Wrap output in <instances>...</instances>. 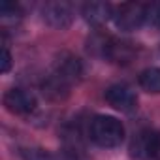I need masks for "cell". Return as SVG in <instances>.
<instances>
[{"mask_svg": "<svg viewBox=\"0 0 160 160\" xmlns=\"http://www.w3.org/2000/svg\"><path fill=\"white\" fill-rule=\"evenodd\" d=\"M89 136L100 147H117L124 138V126L115 117L98 115L89 124Z\"/></svg>", "mask_w": 160, "mask_h": 160, "instance_id": "6da1fadb", "label": "cell"}, {"mask_svg": "<svg viewBox=\"0 0 160 160\" xmlns=\"http://www.w3.org/2000/svg\"><path fill=\"white\" fill-rule=\"evenodd\" d=\"M113 19L121 30H136L145 21V6L143 4H121L113 8Z\"/></svg>", "mask_w": 160, "mask_h": 160, "instance_id": "7a4b0ae2", "label": "cell"}, {"mask_svg": "<svg viewBox=\"0 0 160 160\" xmlns=\"http://www.w3.org/2000/svg\"><path fill=\"white\" fill-rule=\"evenodd\" d=\"M158 138L160 134L151 132V130H141L138 132L132 141H130V154L138 160H149L156 156L158 149Z\"/></svg>", "mask_w": 160, "mask_h": 160, "instance_id": "3957f363", "label": "cell"}, {"mask_svg": "<svg viewBox=\"0 0 160 160\" xmlns=\"http://www.w3.org/2000/svg\"><path fill=\"white\" fill-rule=\"evenodd\" d=\"M4 106L15 115H28L36 109V98L25 89H12L4 94Z\"/></svg>", "mask_w": 160, "mask_h": 160, "instance_id": "277c9868", "label": "cell"}, {"mask_svg": "<svg viewBox=\"0 0 160 160\" xmlns=\"http://www.w3.org/2000/svg\"><path fill=\"white\" fill-rule=\"evenodd\" d=\"M106 100L111 108H115L122 113L134 111L138 106V98H136L134 91L126 85H111L106 91Z\"/></svg>", "mask_w": 160, "mask_h": 160, "instance_id": "5b68a950", "label": "cell"}, {"mask_svg": "<svg viewBox=\"0 0 160 160\" xmlns=\"http://www.w3.org/2000/svg\"><path fill=\"white\" fill-rule=\"evenodd\" d=\"M55 73L58 77H62L66 83H75L81 79L83 75V66H81V60L77 57L70 55V53H62L55 64Z\"/></svg>", "mask_w": 160, "mask_h": 160, "instance_id": "8992f818", "label": "cell"}, {"mask_svg": "<svg viewBox=\"0 0 160 160\" xmlns=\"http://www.w3.org/2000/svg\"><path fill=\"white\" fill-rule=\"evenodd\" d=\"M43 19L53 28H66L72 23V8L66 2H47L42 10Z\"/></svg>", "mask_w": 160, "mask_h": 160, "instance_id": "52a82bcc", "label": "cell"}, {"mask_svg": "<svg viewBox=\"0 0 160 160\" xmlns=\"http://www.w3.org/2000/svg\"><path fill=\"white\" fill-rule=\"evenodd\" d=\"M104 57L108 60L115 62V64H128L136 57V47L130 42L109 38V43H108V49H106V55Z\"/></svg>", "mask_w": 160, "mask_h": 160, "instance_id": "ba28073f", "label": "cell"}, {"mask_svg": "<svg viewBox=\"0 0 160 160\" xmlns=\"http://www.w3.org/2000/svg\"><path fill=\"white\" fill-rule=\"evenodd\" d=\"M70 92V83H66L62 77H58L57 73H51L49 77L43 79L42 83V94L51 100V102H60L68 96Z\"/></svg>", "mask_w": 160, "mask_h": 160, "instance_id": "9c48e42d", "label": "cell"}, {"mask_svg": "<svg viewBox=\"0 0 160 160\" xmlns=\"http://www.w3.org/2000/svg\"><path fill=\"white\" fill-rule=\"evenodd\" d=\"M83 17L87 23L100 27L109 17H113V8L109 4H104V2H91V4L83 6Z\"/></svg>", "mask_w": 160, "mask_h": 160, "instance_id": "30bf717a", "label": "cell"}, {"mask_svg": "<svg viewBox=\"0 0 160 160\" xmlns=\"http://www.w3.org/2000/svg\"><path fill=\"white\" fill-rule=\"evenodd\" d=\"M139 85L147 92L160 94V68H147L139 73Z\"/></svg>", "mask_w": 160, "mask_h": 160, "instance_id": "8fae6325", "label": "cell"}, {"mask_svg": "<svg viewBox=\"0 0 160 160\" xmlns=\"http://www.w3.org/2000/svg\"><path fill=\"white\" fill-rule=\"evenodd\" d=\"M21 154L25 160H55L49 152H45L42 149H23Z\"/></svg>", "mask_w": 160, "mask_h": 160, "instance_id": "7c38bea8", "label": "cell"}, {"mask_svg": "<svg viewBox=\"0 0 160 160\" xmlns=\"http://www.w3.org/2000/svg\"><path fill=\"white\" fill-rule=\"evenodd\" d=\"M0 70H2L4 73L10 70V66H12V55H10V51L6 49V47H2V58H0Z\"/></svg>", "mask_w": 160, "mask_h": 160, "instance_id": "4fadbf2b", "label": "cell"}, {"mask_svg": "<svg viewBox=\"0 0 160 160\" xmlns=\"http://www.w3.org/2000/svg\"><path fill=\"white\" fill-rule=\"evenodd\" d=\"M154 158L160 160V138H158V149H156V156H154Z\"/></svg>", "mask_w": 160, "mask_h": 160, "instance_id": "5bb4252c", "label": "cell"}, {"mask_svg": "<svg viewBox=\"0 0 160 160\" xmlns=\"http://www.w3.org/2000/svg\"><path fill=\"white\" fill-rule=\"evenodd\" d=\"M158 25H160V21H158Z\"/></svg>", "mask_w": 160, "mask_h": 160, "instance_id": "9a60e30c", "label": "cell"}]
</instances>
